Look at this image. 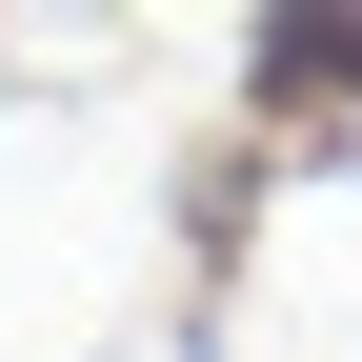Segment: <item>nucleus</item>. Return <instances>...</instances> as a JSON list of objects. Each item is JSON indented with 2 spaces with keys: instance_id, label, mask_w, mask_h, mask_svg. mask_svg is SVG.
<instances>
[{
  "instance_id": "1",
  "label": "nucleus",
  "mask_w": 362,
  "mask_h": 362,
  "mask_svg": "<svg viewBox=\"0 0 362 362\" xmlns=\"http://www.w3.org/2000/svg\"><path fill=\"white\" fill-rule=\"evenodd\" d=\"M242 81H262V121H282V161H322L342 121H362V0H302V21H262V40H242Z\"/></svg>"
},
{
  "instance_id": "2",
  "label": "nucleus",
  "mask_w": 362,
  "mask_h": 362,
  "mask_svg": "<svg viewBox=\"0 0 362 362\" xmlns=\"http://www.w3.org/2000/svg\"><path fill=\"white\" fill-rule=\"evenodd\" d=\"M302 181H362V121H342V141H322V161H302Z\"/></svg>"
},
{
  "instance_id": "3",
  "label": "nucleus",
  "mask_w": 362,
  "mask_h": 362,
  "mask_svg": "<svg viewBox=\"0 0 362 362\" xmlns=\"http://www.w3.org/2000/svg\"><path fill=\"white\" fill-rule=\"evenodd\" d=\"M181 362H242V342H221V322H181Z\"/></svg>"
}]
</instances>
